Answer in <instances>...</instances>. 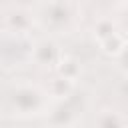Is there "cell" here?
<instances>
[{"label":"cell","instance_id":"9","mask_svg":"<svg viewBox=\"0 0 128 128\" xmlns=\"http://www.w3.org/2000/svg\"><path fill=\"white\" fill-rule=\"evenodd\" d=\"M94 122L100 126H120V124H126V118H122L120 112L116 110H100Z\"/></svg>","mask_w":128,"mask_h":128},{"label":"cell","instance_id":"4","mask_svg":"<svg viewBox=\"0 0 128 128\" xmlns=\"http://www.w3.org/2000/svg\"><path fill=\"white\" fill-rule=\"evenodd\" d=\"M90 110V94L86 90H78L76 88L60 100H52L48 112H46V122L48 124H56V126H70V124H78L82 122L84 114Z\"/></svg>","mask_w":128,"mask_h":128},{"label":"cell","instance_id":"3","mask_svg":"<svg viewBox=\"0 0 128 128\" xmlns=\"http://www.w3.org/2000/svg\"><path fill=\"white\" fill-rule=\"evenodd\" d=\"M34 38L26 32L0 30V66L4 70H20L32 64Z\"/></svg>","mask_w":128,"mask_h":128},{"label":"cell","instance_id":"1","mask_svg":"<svg viewBox=\"0 0 128 128\" xmlns=\"http://www.w3.org/2000/svg\"><path fill=\"white\" fill-rule=\"evenodd\" d=\"M52 98L48 90L32 80L16 78L0 86V110L10 118L26 120L36 116H46Z\"/></svg>","mask_w":128,"mask_h":128},{"label":"cell","instance_id":"7","mask_svg":"<svg viewBox=\"0 0 128 128\" xmlns=\"http://www.w3.org/2000/svg\"><path fill=\"white\" fill-rule=\"evenodd\" d=\"M36 26L34 22V14L32 8H22V6H14L4 14L2 20V28L4 30H12V32H26L30 34V30Z\"/></svg>","mask_w":128,"mask_h":128},{"label":"cell","instance_id":"10","mask_svg":"<svg viewBox=\"0 0 128 128\" xmlns=\"http://www.w3.org/2000/svg\"><path fill=\"white\" fill-rule=\"evenodd\" d=\"M120 2H128V0H120Z\"/></svg>","mask_w":128,"mask_h":128},{"label":"cell","instance_id":"5","mask_svg":"<svg viewBox=\"0 0 128 128\" xmlns=\"http://www.w3.org/2000/svg\"><path fill=\"white\" fill-rule=\"evenodd\" d=\"M92 34H94V40L98 42V48H100L104 54L112 56V58H116V56L128 46V34L122 30V26H118V24L112 22L110 18L98 20V22L94 24Z\"/></svg>","mask_w":128,"mask_h":128},{"label":"cell","instance_id":"8","mask_svg":"<svg viewBox=\"0 0 128 128\" xmlns=\"http://www.w3.org/2000/svg\"><path fill=\"white\" fill-rule=\"evenodd\" d=\"M54 70L58 72V76H62V78H66V80H72V82H78L80 76H82V66H80V62H78L74 56H68V54H64V56L60 58V62H58V66H56Z\"/></svg>","mask_w":128,"mask_h":128},{"label":"cell","instance_id":"6","mask_svg":"<svg viewBox=\"0 0 128 128\" xmlns=\"http://www.w3.org/2000/svg\"><path fill=\"white\" fill-rule=\"evenodd\" d=\"M62 56H64V52L60 50L54 36L48 34V36H42L34 42L32 64H36L38 68H56Z\"/></svg>","mask_w":128,"mask_h":128},{"label":"cell","instance_id":"2","mask_svg":"<svg viewBox=\"0 0 128 128\" xmlns=\"http://www.w3.org/2000/svg\"><path fill=\"white\" fill-rule=\"evenodd\" d=\"M32 14L36 28L50 36H66L78 28L82 8L76 0H38Z\"/></svg>","mask_w":128,"mask_h":128}]
</instances>
